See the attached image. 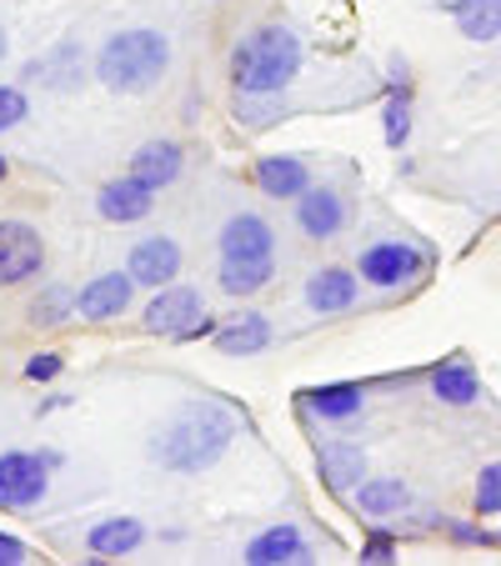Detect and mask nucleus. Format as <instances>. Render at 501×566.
<instances>
[{
	"label": "nucleus",
	"mask_w": 501,
	"mask_h": 566,
	"mask_svg": "<svg viewBox=\"0 0 501 566\" xmlns=\"http://www.w3.org/2000/svg\"><path fill=\"white\" fill-rule=\"evenodd\" d=\"M296 221H301V231H306L311 241H331V235L342 231V221H346V206H342V196H336V191L316 186V191L301 196Z\"/></svg>",
	"instance_id": "nucleus-14"
},
{
	"label": "nucleus",
	"mask_w": 501,
	"mask_h": 566,
	"mask_svg": "<svg viewBox=\"0 0 501 566\" xmlns=\"http://www.w3.org/2000/svg\"><path fill=\"white\" fill-rule=\"evenodd\" d=\"M6 176H11V166H6V156H0V181H6Z\"/></svg>",
	"instance_id": "nucleus-33"
},
{
	"label": "nucleus",
	"mask_w": 501,
	"mask_h": 566,
	"mask_svg": "<svg viewBox=\"0 0 501 566\" xmlns=\"http://www.w3.org/2000/svg\"><path fill=\"white\" fill-rule=\"evenodd\" d=\"M131 176L146 181L150 191L171 186L176 176H181V146H176V140H146V146L131 156Z\"/></svg>",
	"instance_id": "nucleus-15"
},
{
	"label": "nucleus",
	"mask_w": 501,
	"mask_h": 566,
	"mask_svg": "<svg viewBox=\"0 0 501 566\" xmlns=\"http://www.w3.org/2000/svg\"><path fill=\"white\" fill-rule=\"evenodd\" d=\"M267 281H271V256H226L221 261L226 296H257Z\"/></svg>",
	"instance_id": "nucleus-22"
},
{
	"label": "nucleus",
	"mask_w": 501,
	"mask_h": 566,
	"mask_svg": "<svg viewBox=\"0 0 501 566\" xmlns=\"http://www.w3.org/2000/svg\"><path fill=\"white\" fill-rule=\"evenodd\" d=\"M457 31L467 41H497L501 35V0H451Z\"/></svg>",
	"instance_id": "nucleus-21"
},
{
	"label": "nucleus",
	"mask_w": 501,
	"mask_h": 566,
	"mask_svg": "<svg viewBox=\"0 0 501 566\" xmlns=\"http://www.w3.org/2000/svg\"><path fill=\"white\" fill-rule=\"evenodd\" d=\"M406 502H411V492H406L401 476H376V481L356 486V506H362L366 516H392V512H401Z\"/></svg>",
	"instance_id": "nucleus-23"
},
{
	"label": "nucleus",
	"mask_w": 501,
	"mask_h": 566,
	"mask_svg": "<svg viewBox=\"0 0 501 566\" xmlns=\"http://www.w3.org/2000/svg\"><path fill=\"white\" fill-rule=\"evenodd\" d=\"M131 276H136V286H171L176 276H181V247H176L171 235H146V241H136V251H131Z\"/></svg>",
	"instance_id": "nucleus-8"
},
{
	"label": "nucleus",
	"mask_w": 501,
	"mask_h": 566,
	"mask_svg": "<svg viewBox=\"0 0 501 566\" xmlns=\"http://www.w3.org/2000/svg\"><path fill=\"white\" fill-rule=\"evenodd\" d=\"M216 346H221L226 356H257V352H267V346H271L267 316H257V311H251V316L221 326V332H216Z\"/></svg>",
	"instance_id": "nucleus-20"
},
{
	"label": "nucleus",
	"mask_w": 501,
	"mask_h": 566,
	"mask_svg": "<svg viewBox=\"0 0 501 566\" xmlns=\"http://www.w3.org/2000/svg\"><path fill=\"white\" fill-rule=\"evenodd\" d=\"M246 562L251 566H296V562H311V546L306 536L296 532V526H271V532H261L257 542L246 546Z\"/></svg>",
	"instance_id": "nucleus-10"
},
{
	"label": "nucleus",
	"mask_w": 501,
	"mask_h": 566,
	"mask_svg": "<svg viewBox=\"0 0 501 566\" xmlns=\"http://www.w3.org/2000/svg\"><path fill=\"white\" fill-rule=\"evenodd\" d=\"M421 266H427V256L406 241H382V247L362 251V281H372V286H406L411 276H421Z\"/></svg>",
	"instance_id": "nucleus-6"
},
{
	"label": "nucleus",
	"mask_w": 501,
	"mask_h": 566,
	"mask_svg": "<svg viewBox=\"0 0 501 566\" xmlns=\"http://www.w3.org/2000/svg\"><path fill=\"white\" fill-rule=\"evenodd\" d=\"M431 391H437V401H447V407H471L481 396V376L467 356H451V361H441L437 371H431Z\"/></svg>",
	"instance_id": "nucleus-16"
},
{
	"label": "nucleus",
	"mask_w": 501,
	"mask_h": 566,
	"mask_svg": "<svg viewBox=\"0 0 501 566\" xmlns=\"http://www.w3.org/2000/svg\"><path fill=\"white\" fill-rule=\"evenodd\" d=\"M65 311H75V296H71V291H61V286H51L45 296L31 301V321H35V326H55V321H65Z\"/></svg>",
	"instance_id": "nucleus-26"
},
{
	"label": "nucleus",
	"mask_w": 501,
	"mask_h": 566,
	"mask_svg": "<svg viewBox=\"0 0 501 566\" xmlns=\"http://www.w3.org/2000/svg\"><path fill=\"white\" fill-rule=\"evenodd\" d=\"M306 407L316 411V417L326 421H346L362 411V386L342 381V386H316V391H306Z\"/></svg>",
	"instance_id": "nucleus-24"
},
{
	"label": "nucleus",
	"mask_w": 501,
	"mask_h": 566,
	"mask_svg": "<svg viewBox=\"0 0 501 566\" xmlns=\"http://www.w3.org/2000/svg\"><path fill=\"white\" fill-rule=\"evenodd\" d=\"M257 186L271 201H286V196H306L311 191V171L301 156H261L257 160Z\"/></svg>",
	"instance_id": "nucleus-11"
},
{
	"label": "nucleus",
	"mask_w": 501,
	"mask_h": 566,
	"mask_svg": "<svg viewBox=\"0 0 501 566\" xmlns=\"http://www.w3.org/2000/svg\"><path fill=\"white\" fill-rule=\"evenodd\" d=\"M316 461H321V476H326L331 492H352L356 481L366 476V457L352 441H326V447L316 451Z\"/></svg>",
	"instance_id": "nucleus-17"
},
{
	"label": "nucleus",
	"mask_w": 501,
	"mask_h": 566,
	"mask_svg": "<svg viewBox=\"0 0 501 566\" xmlns=\"http://www.w3.org/2000/svg\"><path fill=\"white\" fill-rule=\"evenodd\" d=\"M392 556H396V536L392 532H376V536H366L362 542V562L382 566V562H392Z\"/></svg>",
	"instance_id": "nucleus-29"
},
{
	"label": "nucleus",
	"mask_w": 501,
	"mask_h": 566,
	"mask_svg": "<svg viewBox=\"0 0 501 566\" xmlns=\"http://www.w3.org/2000/svg\"><path fill=\"white\" fill-rule=\"evenodd\" d=\"M131 286H136V276H121V271H111V276H96L91 286H81V296H75V311L86 321H111L121 316V311L131 306Z\"/></svg>",
	"instance_id": "nucleus-9"
},
{
	"label": "nucleus",
	"mask_w": 501,
	"mask_h": 566,
	"mask_svg": "<svg viewBox=\"0 0 501 566\" xmlns=\"http://www.w3.org/2000/svg\"><path fill=\"white\" fill-rule=\"evenodd\" d=\"M0 55H6V31H0Z\"/></svg>",
	"instance_id": "nucleus-34"
},
{
	"label": "nucleus",
	"mask_w": 501,
	"mask_h": 566,
	"mask_svg": "<svg viewBox=\"0 0 501 566\" xmlns=\"http://www.w3.org/2000/svg\"><path fill=\"white\" fill-rule=\"evenodd\" d=\"M306 301H311V311H321V316L346 311L356 301V276H352V271H342V266L316 271V276L306 281Z\"/></svg>",
	"instance_id": "nucleus-18"
},
{
	"label": "nucleus",
	"mask_w": 501,
	"mask_h": 566,
	"mask_svg": "<svg viewBox=\"0 0 501 566\" xmlns=\"http://www.w3.org/2000/svg\"><path fill=\"white\" fill-rule=\"evenodd\" d=\"M45 266V247L35 226L25 221H0V286H21Z\"/></svg>",
	"instance_id": "nucleus-5"
},
{
	"label": "nucleus",
	"mask_w": 501,
	"mask_h": 566,
	"mask_svg": "<svg viewBox=\"0 0 501 566\" xmlns=\"http://www.w3.org/2000/svg\"><path fill=\"white\" fill-rule=\"evenodd\" d=\"M477 516H501V461H491V467H481L477 476Z\"/></svg>",
	"instance_id": "nucleus-27"
},
{
	"label": "nucleus",
	"mask_w": 501,
	"mask_h": 566,
	"mask_svg": "<svg viewBox=\"0 0 501 566\" xmlns=\"http://www.w3.org/2000/svg\"><path fill=\"white\" fill-rule=\"evenodd\" d=\"M201 321V291L191 286H160L156 301L146 306V332L160 336H186Z\"/></svg>",
	"instance_id": "nucleus-7"
},
{
	"label": "nucleus",
	"mask_w": 501,
	"mask_h": 566,
	"mask_svg": "<svg viewBox=\"0 0 501 566\" xmlns=\"http://www.w3.org/2000/svg\"><path fill=\"white\" fill-rule=\"evenodd\" d=\"M451 542H467V546H491L501 536H491L487 526H471V522H451Z\"/></svg>",
	"instance_id": "nucleus-31"
},
{
	"label": "nucleus",
	"mask_w": 501,
	"mask_h": 566,
	"mask_svg": "<svg viewBox=\"0 0 501 566\" xmlns=\"http://www.w3.org/2000/svg\"><path fill=\"white\" fill-rule=\"evenodd\" d=\"M61 356L55 352H41V356H31V361H25V376H31V381H55V376H61Z\"/></svg>",
	"instance_id": "nucleus-30"
},
{
	"label": "nucleus",
	"mask_w": 501,
	"mask_h": 566,
	"mask_svg": "<svg viewBox=\"0 0 501 566\" xmlns=\"http://www.w3.org/2000/svg\"><path fill=\"white\" fill-rule=\"evenodd\" d=\"M276 235L257 211H241L221 226V256H271Z\"/></svg>",
	"instance_id": "nucleus-13"
},
{
	"label": "nucleus",
	"mask_w": 501,
	"mask_h": 566,
	"mask_svg": "<svg viewBox=\"0 0 501 566\" xmlns=\"http://www.w3.org/2000/svg\"><path fill=\"white\" fill-rule=\"evenodd\" d=\"M301 65V41L281 25H261L231 51V81L241 96H281Z\"/></svg>",
	"instance_id": "nucleus-1"
},
{
	"label": "nucleus",
	"mask_w": 501,
	"mask_h": 566,
	"mask_svg": "<svg viewBox=\"0 0 501 566\" xmlns=\"http://www.w3.org/2000/svg\"><path fill=\"white\" fill-rule=\"evenodd\" d=\"M96 206H101V216H106V221L131 226V221H140V216L150 211V186L136 181V176H121V181H106V186H101Z\"/></svg>",
	"instance_id": "nucleus-12"
},
{
	"label": "nucleus",
	"mask_w": 501,
	"mask_h": 566,
	"mask_svg": "<svg viewBox=\"0 0 501 566\" xmlns=\"http://www.w3.org/2000/svg\"><path fill=\"white\" fill-rule=\"evenodd\" d=\"M231 417L216 407H191L171 421V427L156 437L150 457L160 461L166 471H206L221 461V451L231 447Z\"/></svg>",
	"instance_id": "nucleus-2"
},
{
	"label": "nucleus",
	"mask_w": 501,
	"mask_h": 566,
	"mask_svg": "<svg viewBox=\"0 0 501 566\" xmlns=\"http://www.w3.org/2000/svg\"><path fill=\"white\" fill-rule=\"evenodd\" d=\"M21 116H25V96L15 86H0V130L21 126Z\"/></svg>",
	"instance_id": "nucleus-28"
},
{
	"label": "nucleus",
	"mask_w": 501,
	"mask_h": 566,
	"mask_svg": "<svg viewBox=\"0 0 501 566\" xmlns=\"http://www.w3.org/2000/svg\"><path fill=\"white\" fill-rule=\"evenodd\" d=\"M382 136L392 150H401L406 136H411V101H406V86H396L392 101L382 106Z\"/></svg>",
	"instance_id": "nucleus-25"
},
{
	"label": "nucleus",
	"mask_w": 501,
	"mask_h": 566,
	"mask_svg": "<svg viewBox=\"0 0 501 566\" xmlns=\"http://www.w3.org/2000/svg\"><path fill=\"white\" fill-rule=\"evenodd\" d=\"M140 542H146V526H140L136 516H106V522H96L86 536V546L96 556H131Z\"/></svg>",
	"instance_id": "nucleus-19"
},
{
	"label": "nucleus",
	"mask_w": 501,
	"mask_h": 566,
	"mask_svg": "<svg viewBox=\"0 0 501 566\" xmlns=\"http://www.w3.org/2000/svg\"><path fill=\"white\" fill-rule=\"evenodd\" d=\"M55 451H41V457H31V451H6L0 457V506H35L45 496V471L55 467Z\"/></svg>",
	"instance_id": "nucleus-4"
},
{
	"label": "nucleus",
	"mask_w": 501,
	"mask_h": 566,
	"mask_svg": "<svg viewBox=\"0 0 501 566\" xmlns=\"http://www.w3.org/2000/svg\"><path fill=\"white\" fill-rule=\"evenodd\" d=\"M21 562H25V542L0 532V566H21Z\"/></svg>",
	"instance_id": "nucleus-32"
},
{
	"label": "nucleus",
	"mask_w": 501,
	"mask_h": 566,
	"mask_svg": "<svg viewBox=\"0 0 501 566\" xmlns=\"http://www.w3.org/2000/svg\"><path fill=\"white\" fill-rule=\"evenodd\" d=\"M166 61H171L166 35H156V31H121V35H111V41L101 45L96 75L106 81L111 91H121V96H140V91H150L160 81Z\"/></svg>",
	"instance_id": "nucleus-3"
}]
</instances>
